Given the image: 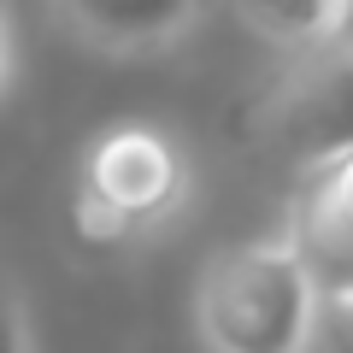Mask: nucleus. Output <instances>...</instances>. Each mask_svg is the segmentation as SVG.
<instances>
[{
  "label": "nucleus",
  "instance_id": "10",
  "mask_svg": "<svg viewBox=\"0 0 353 353\" xmlns=\"http://www.w3.org/2000/svg\"><path fill=\"white\" fill-rule=\"evenodd\" d=\"M336 48L353 59V0H347V18H341V41H336Z\"/></svg>",
  "mask_w": 353,
  "mask_h": 353
},
{
  "label": "nucleus",
  "instance_id": "3",
  "mask_svg": "<svg viewBox=\"0 0 353 353\" xmlns=\"http://www.w3.org/2000/svg\"><path fill=\"white\" fill-rule=\"evenodd\" d=\"M283 236L294 241L301 265L312 271L318 294L341 312H353V153L301 171Z\"/></svg>",
  "mask_w": 353,
  "mask_h": 353
},
{
  "label": "nucleus",
  "instance_id": "6",
  "mask_svg": "<svg viewBox=\"0 0 353 353\" xmlns=\"http://www.w3.org/2000/svg\"><path fill=\"white\" fill-rule=\"evenodd\" d=\"M341 18H347V0H294V6H241V24L259 41L283 53H301L318 59L341 41Z\"/></svg>",
  "mask_w": 353,
  "mask_h": 353
},
{
  "label": "nucleus",
  "instance_id": "5",
  "mask_svg": "<svg viewBox=\"0 0 353 353\" xmlns=\"http://www.w3.org/2000/svg\"><path fill=\"white\" fill-rule=\"evenodd\" d=\"M59 18L71 36H83L88 48L101 53H153L183 41L201 24V6H141V12H112V6H59Z\"/></svg>",
  "mask_w": 353,
  "mask_h": 353
},
{
  "label": "nucleus",
  "instance_id": "7",
  "mask_svg": "<svg viewBox=\"0 0 353 353\" xmlns=\"http://www.w3.org/2000/svg\"><path fill=\"white\" fill-rule=\"evenodd\" d=\"M0 353H30V301L12 277H0Z\"/></svg>",
  "mask_w": 353,
  "mask_h": 353
},
{
  "label": "nucleus",
  "instance_id": "1",
  "mask_svg": "<svg viewBox=\"0 0 353 353\" xmlns=\"http://www.w3.org/2000/svg\"><path fill=\"white\" fill-rule=\"evenodd\" d=\"M324 318L330 301L283 230L236 241L201 265L194 330L206 353H312Z\"/></svg>",
  "mask_w": 353,
  "mask_h": 353
},
{
  "label": "nucleus",
  "instance_id": "4",
  "mask_svg": "<svg viewBox=\"0 0 353 353\" xmlns=\"http://www.w3.org/2000/svg\"><path fill=\"white\" fill-rule=\"evenodd\" d=\"M277 124L301 153V171L353 153V59L347 53L330 48L289 77V88L277 101Z\"/></svg>",
  "mask_w": 353,
  "mask_h": 353
},
{
  "label": "nucleus",
  "instance_id": "9",
  "mask_svg": "<svg viewBox=\"0 0 353 353\" xmlns=\"http://www.w3.org/2000/svg\"><path fill=\"white\" fill-rule=\"evenodd\" d=\"M12 88V24H6V12H0V94Z\"/></svg>",
  "mask_w": 353,
  "mask_h": 353
},
{
  "label": "nucleus",
  "instance_id": "2",
  "mask_svg": "<svg viewBox=\"0 0 353 353\" xmlns=\"http://www.w3.org/2000/svg\"><path fill=\"white\" fill-rule=\"evenodd\" d=\"M189 189H194V171H189V153L176 148V136H165L159 124H112L88 141L77 194L101 201L136 236H148L165 218L183 212Z\"/></svg>",
  "mask_w": 353,
  "mask_h": 353
},
{
  "label": "nucleus",
  "instance_id": "8",
  "mask_svg": "<svg viewBox=\"0 0 353 353\" xmlns=\"http://www.w3.org/2000/svg\"><path fill=\"white\" fill-rule=\"evenodd\" d=\"M77 236H88V241H101V248H112V241H130L136 230L124 224L118 212H106L101 201H88V194H77Z\"/></svg>",
  "mask_w": 353,
  "mask_h": 353
}]
</instances>
